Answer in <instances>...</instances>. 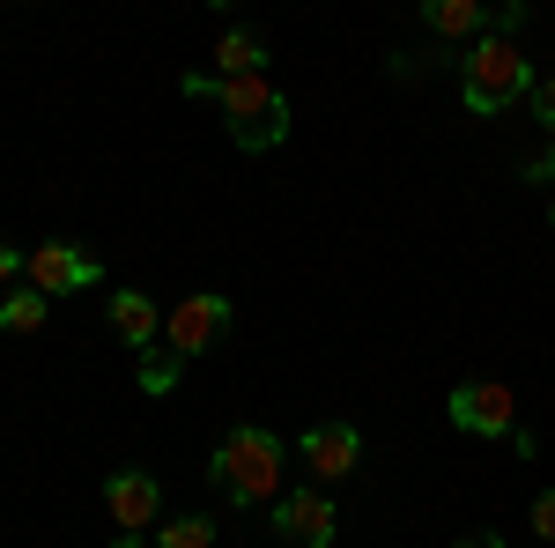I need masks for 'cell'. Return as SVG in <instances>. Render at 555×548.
I'll return each instance as SVG.
<instances>
[{"label": "cell", "mask_w": 555, "mask_h": 548, "mask_svg": "<svg viewBox=\"0 0 555 548\" xmlns=\"http://www.w3.org/2000/svg\"><path fill=\"white\" fill-rule=\"evenodd\" d=\"M208 482L230 505H274V497H282V437L259 430V422L230 430V437L215 445V460H208Z\"/></svg>", "instance_id": "obj_1"}, {"label": "cell", "mask_w": 555, "mask_h": 548, "mask_svg": "<svg viewBox=\"0 0 555 548\" xmlns=\"http://www.w3.org/2000/svg\"><path fill=\"white\" fill-rule=\"evenodd\" d=\"M460 97L474 119H496L518 97H533V60L518 52V38H474L460 60Z\"/></svg>", "instance_id": "obj_2"}, {"label": "cell", "mask_w": 555, "mask_h": 548, "mask_svg": "<svg viewBox=\"0 0 555 548\" xmlns=\"http://www.w3.org/2000/svg\"><path fill=\"white\" fill-rule=\"evenodd\" d=\"M215 104H222L230 141H237L245 156H267V149H282V141H289V97L267 82V75H230Z\"/></svg>", "instance_id": "obj_3"}, {"label": "cell", "mask_w": 555, "mask_h": 548, "mask_svg": "<svg viewBox=\"0 0 555 548\" xmlns=\"http://www.w3.org/2000/svg\"><path fill=\"white\" fill-rule=\"evenodd\" d=\"M526 15V0H423V23L429 38H452V44H474V38H512V23Z\"/></svg>", "instance_id": "obj_4"}, {"label": "cell", "mask_w": 555, "mask_h": 548, "mask_svg": "<svg viewBox=\"0 0 555 548\" xmlns=\"http://www.w3.org/2000/svg\"><path fill=\"white\" fill-rule=\"evenodd\" d=\"M222 327H230V296H215V290H201V296H185L171 319H164V348L171 356H201V348H215L222 341Z\"/></svg>", "instance_id": "obj_5"}, {"label": "cell", "mask_w": 555, "mask_h": 548, "mask_svg": "<svg viewBox=\"0 0 555 548\" xmlns=\"http://www.w3.org/2000/svg\"><path fill=\"white\" fill-rule=\"evenodd\" d=\"M452 422H460L467 437H512V430H518V400H512V385L467 379L460 393H452Z\"/></svg>", "instance_id": "obj_6"}, {"label": "cell", "mask_w": 555, "mask_h": 548, "mask_svg": "<svg viewBox=\"0 0 555 548\" xmlns=\"http://www.w3.org/2000/svg\"><path fill=\"white\" fill-rule=\"evenodd\" d=\"M23 275H30V290H44V296H82L104 267H96L82 245H60V238H52V245H38V253L23 259Z\"/></svg>", "instance_id": "obj_7"}, {"label": "cell", "mask_w": 555, "mask_h": 548, "mask_svg": "<svg viewBox=\"0 0 555 548\" xmlns=\"http://www.w3.org/2000/svg\"><path fill=\"white\" fill-rule=\"evenodd\" d=\"M297 453L311 467V482H348L356 460H363V437H356V422H311Z\"/></svg>", "instance_id": "obj_8"}, {"label": "cell", "mask_w": 555, "mask_h": 548, "mask_svg": "<svg viewBox=\"0 0 555 548\" xmlns=\"http://www.w3.org/2000/svg\"><path fill=\"white\" fill-rule=\"evenodd\" d=\"M274 534L297 548H334V534H341V519H334V505L319 497V489H297V497H282L274 505Z\"/></svg>", "instance_id": "obj_9"}, {"label": "cell", "mask_w": 555, "mask_h": 548, "mask_svg": "<svg viewBox=\"0 0 555 548\" xmlns=\"http://www.w3.org/2000/svg\"><path fill=\"white\" fill-rule=\"evenodd\" d=\"M104 511L119 519V534H141V526H156V511H164V489H156V474H141V467H119V474L104 482Z\"/></svg>", "instance_id": "obj_10"}, {"label": "cell", "mask_w": 555, "mask_h": 548, "mask_svg": "<svg viewBox=\"0 0 555 548\" xmlns=\"http://www.w3.org/2000/svg\"><path fill=\"white\" fill-rule=\"evenodd\" d=\"M104 311H112V334L127 341L133 356L164 341V311H156V304H149L141 290H112V304H104Z\"/></svg>", "instance_id": "obj_11"}, {"label": "cell", "mask_w": 555, "mask_h": 548, "mask_svg": "<svg viewBox=\"0 0 555 548\" xmlns=\"http://www.w3.org/2000/svg\"><path fill=\"white\" fill-rule=\"evenodd\" d=\"M267 52H274V44L259 38L253 23H230V30L215 38V75H222V82H230V75H267Z\"/></svg>", "instance_id": "obj_12"}, {"label": "cell", "mask_w": 555, "mask_h": 548, "mask_svg": "<svg viewBox=\"0 0 555 548\" xmlns=\"http://www.w3.org/2000/svg\"><path fill=\"white\" fill-rule=\"evenodd\" d=\"M44 311H52V296L30 290V282L0 296V327H8V334H38V327H44Z\"/></svg>", "instance_id": "obj_13"}, {"label": "cell", "mask_w": 555, "mask_h": 548, "mask_svg": "<svg viewBox=\"0 0 555 548\" xmlns=\"http://www.w3.org/2000/svg\"><path fill=\"white\" fill-rule=\"evenodd\" d=\"M178 371H185V356H171L164 341H156V348H141V393H171Z\"/></svg>", "instance_id": "obj_14"}, {"label": "cell", "mask_w": 555, "mask_h": 548, "mask_svg": "<svg viewBox=\"0 0 555 548\" xmlns=\"http://www.w3.org/2000/svg\"><path fill=\"white\" fill-rule=\"evenodd\" d=\"M156 541L164 548H215V519H171Z\"/></svg>", "instance_id": "obj_15"}, {"label": "cell", "mask_w": 555, "mask_h": 548, "mask_svg": "<svg viewBox=\"0 0 555 548\" xmlns=\"http://www.w3.org/2000/svg\"><path fill=\"white\" fill-rule=\"evenodd\" d=\"M526 104H533V119L555 133V75H548V82H533V97H526Z\"/></svg>", "instance_id": "obj_16"}, {"label": "cell", "mask_w": 555, "mask_h": 548, "mask_svg": "<svg viewBox=\"0 0 555 548\" xmlns=\"http://www.w3.org/2000/svg\"><path fill=\"white\" fill-rule=\"evenodd\" d=\"M533 534L555 541V489H541V505H533Z\"/></svg>", "instance_id": "obj_17"}, {"label": "cell", "mask_w": 555, "mask_h": 548, "mask_svg": "<svg viewBox=\"0 0 555 548\" xmlns=\"http://www.w3.org/2000/svg\"><path fill=\"white\" fill-rule=\"evenodd\" d=\"M15 275H23V253H8V245H0V290H8Z\"/></svg>", "instance_id": "obj_18"}, {"label": "cell", "mask_w": 555, "mask_h": 548, "mask_svg": "<svg viewBox=\"0 0 555 548\" xmlns=\"http://www.w3.org/2000/svg\"><path fill=\"white\" fill-rule=\"evenodd\" d=\"M452 548H504V534H460Z\"/></svg>", "instance_id": "obj_19"}, {"label": "cell", "mask_w": 555, "mask_h": 548, "mask_svg": "<svg viewBox=\"0 0 555 548\" xmlns=\"http://www.w3.org/2000/svg\"><path fill=\"white\" fill-rule=\"evenodd\" d=\"M112 548H141V534H119V541H112Z\"/></svg>", "instance_id": "obj_20"}, {"label": "cell", "mask_w": 555, "mask_h": 548, "mask_svg": "<svg viewBox=\"0 0 555 548\" xmlns=\"http://www.w3.org/2000/svg\"><path fill=\"white\" fill-rule=\"evenodd\" d=\"M548 222H555V208H548Z\"/></svg>", "instance_id": "obj_21"}]
</instances>
